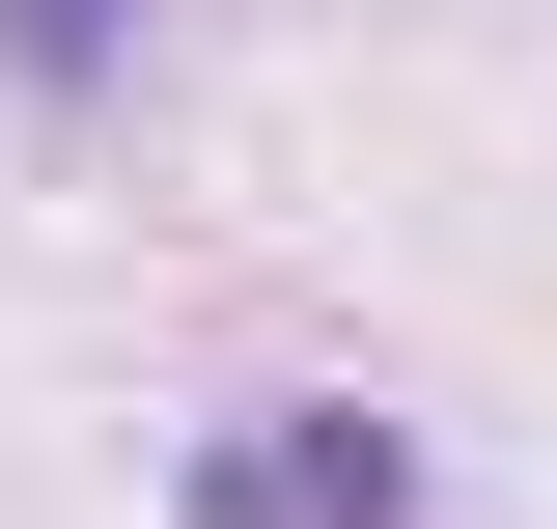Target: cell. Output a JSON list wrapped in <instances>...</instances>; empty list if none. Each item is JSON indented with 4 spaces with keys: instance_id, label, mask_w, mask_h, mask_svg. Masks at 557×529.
<instances>
[{
    "instance_id": "6da1fadb",
    "label": "cell",
    "mask_w": 557,
    "mask_h": 529,
    "mask_svg": "<svg viewBox=\"0 0 557 529\" xmlns=\"http://www.w3.org/2000/svg\"><path fill=\"white\" fill-rule=\"evenodd\" d=\"M168 529H418V446H391L362 391H251V418H196Z\"/></svg>"
},
{
    "instance_id": "7a4b0ae2",
    "label": "cell",
    "mask_w": 557,
    "mask_h": 529,
    "mask_svg": "<svg viewBox=\"0 0 557 529\" xmlns=\"http://www.w3.org/2000/svg\"><path fill=\"white\" fill-rule=\"evenodd\" d=\"M139 28H168V0H0V84H28V112H112Z\"/></svg>"
}]
</instances>
